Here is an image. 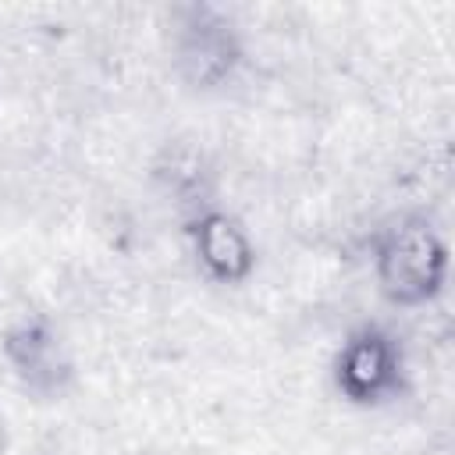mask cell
<instances>
[{"instance_id":"6da1fadb","label":"cell","mask_w":455,"mask_h":455,"mask_svg":"<svg viewBox=\"0 0 455 455\" xmlns=\"http://www.w3.org/2000/svg\"><path fill=\"white\" fill-rule=\"evenodd\" d=\"M444 270V249L427 224H402L380 245L377 274L398 302H423Z\"/></svg>"},{"instance_id":"277c9868","label":"cell","mask_w":455,"mask_h":455,"mask_svg":"<svg viewBox=\"0 0 455 455\" xmlns=\"http://www.w3.org/2000/svg\"><path fill=\"white\" fill-rule=\"evenodd\" d=\"M4 437H7V430H4V412H0V451H4Z\"/></svg>"},{"instance_id":"7a4b0ae2","label":"cell","mask_w":455,"mask_h":455,"mask_svg":"<svg viewBox=\"0 0 455 455\" xmlns=\"http://www.w3.org/2000/svg\"><path fill=\"white\" fill-rule=\"evenodd\" d=\"M196 252H199L203 267L220 281H238L252 267L249 238L242 235V228L235 220H228L220 213L203 217L196 224Z\"/></svg>"},{"instance_id":"3957f363","label":"cell","mask_w":455,"mask_h":455,"mask_svg":"<svg viewBox=\"0 0 455 455\" xmlns=\"http://www.w3.org/2000/svg\"><path fill=\"white\" fill-rule=\"evenodd\" d=\"M395 377V352L380 338H355L341 355V384L352 398L380 395Z\"/></svg>"}]
</instances>
